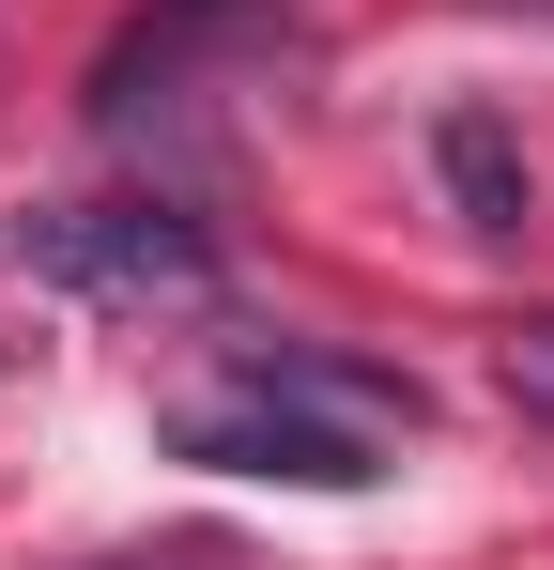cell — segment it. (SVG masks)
<instances>
[{
	"mask_svg": "<svg viewBox=\"0 0 554 570\" xmlns=\"http://www.w3.org/2000/svg\"><path fill=\"white\" fill-rule=\"evenodd\" d=\"M16 247H31V278L108 293V308H200V293H216V232L170 216V200H62V216H31Z\"/></svg>",
	"mask_w": 554,
	"mask_h": 570,
	"instance_id": "obj_1",
	"label": "cell"
},
{
	"mask_svg": "<svg viewBox=\"0 0 554 570\" xmlns=\"http://www.w3.org/2000/svg\"><path fill=\"white\" fill-rule=\"evenodd\" d=\"M231 47H293V0H155V16H123V47L92 62V124L108 139H155Z\"/></svg>",
	"mask_w": 554,
	"mask_h": 570,
	"instance_id": "obj_2",
	"label": "cell"
},
{
	"mask_svg": "<svg viewBox=\"0 0 554 570\" xmlns=\"http://www.w3.org/2000/svg\"><path fill=\"white\" fill-rule=\"evenodd\" d=\"M170 448L185 463H231V478H308V493H355L369 478V448L355 432H324V416H293L277 385H200V401H170Z\"/></svg>",
	"mask_w": 554,
	"mask_h": 570,
	"instance_id": "obj_3",
	"label": "cell"
},
{
	"mask_svg": "<svg viewBox=\"0 0 554 570\" xmlns=\"http://www.w3.org/2000/svg\"><path fill=\"white\" fill-rule=\"evenodd\" d=\"M247 385H277L293 416H324V432H355V448H385V432H416V385H385V371H355V355H247Z\"/></svg>",
	"mask_w": 554,
	"mask_h": 570,
	"instance_id": "obj_4",
	"label": "cell"
},
{
	"mask_svg": "<svg viewBox=\"0 0 554 570\" xmlns=\"http://www.w3.org/2000/svg\"><path fill=\"white\" fill-rule=\"evenodd\" d=\"M432 155H447V200H462V232H493V247H508V232L540 216V170H524V139H508L493 108H447V124H432Z\"/></svg>",
	"mask_w": 554,
	"mask_h": 570,
	"instance_id": "obj_5",
	"label": "cell"
},
{
	"mask_svg": "<svg viewBox=\"0 0 554 570\" xmlns=\"http://www.w3.org/2000/svg\"><path fill=\"white\" fill-rule=\"evenodd\" d=\"M108 570H170V556H108Z\"/></svg>",
	"mask_w": 554,
	"mask_h": 570,
	"instance_id": "obj_6",
	"label": "cell"
}]
</instances>
